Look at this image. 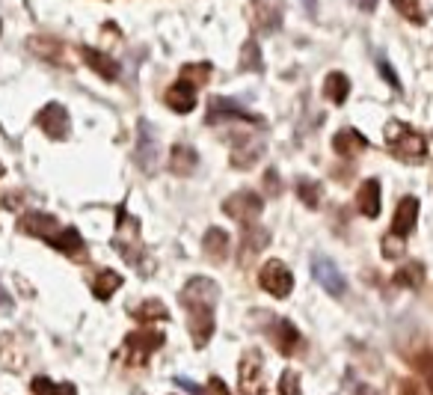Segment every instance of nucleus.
I'll return each mask as SVG.
<instances>
[{
  "label": "nucleus",
  "mask_w": 433,
  "mask_h": 395,
  "mask_svg": "<svg viewBox=\"0 0 433 395\" xmlns=\"http://www.w3.org/2000/svg\"><path fill=\"white\" fill-rule=\"evenodd\" d=\"M166 107L181 113V116H184V113H193V107H196V87L187 78L176 80L166 90Z\"/></svg>",
  "instance_id": "nucleus-12"
},
{
  "label": "nucleus",
  "mask_w": 433,
  "mask_h": 395,
  "mask_svg": "<svg viewBox=\"0 0 433 395\" xmlns=\"http://www.w3.org/2000/svg\"><path fill=\"white\" fill-rule=\"evenodd\" d=\"M157 154H161V143H157L154 125L140 119V131H137V164L146 173H154L157 169Z\"/></svg>",
  "instance_id": "nucleus-8"
},
{
  "label": "nucleus",
  "mask_w": 433,
  "mask_h": 395,
  "mask_svg": "<svg viewBox=\"0 0 433 395\" xmlns=\"http://www.w3.org/2000/svg\"><path fill=\"white\" fill-rule=\"evenodd\" d=\"M297 193H300V200L306 202L309 208H317V202H321V185H317V181L300 178L297 181Z\"/></svg>",
  "instance_id": "nucleus-28"
},
{
  "label": "nucleus",
  "mask_w": 433,
  "mask_h": 395,
  "mask_svg": "<svg viewBox=\"0 0 433 395\" xmlns=\"http://www.w3.org/2000/svg\"><path fill=\"white\" fill-rule=\"evenodd\" d=\"M0 306H6V309H12V298L6 294V288L0 286Z\"/></svg>",
  "instance_id": "nucleus-35"
},
{
  "label": "nucleus",
  "mask_w": 433,
  "mask_h": 395,
  "mask_svg": "<svg viewBox=\"0 0 433 395\" xmlns=\"http://www.w3.org/2000/svg\"><path fill=\"white\" fill-rule=\"evenodd\" d=\"M228 232L220 229V226H211V229L205 232V238H202V247H205V256L211 262H223L228 256Z\"/></svg>",
  "instance_id": "nucleus-19"
},
{
  "label": "nucleus",
  "mask_w": 433,
  "mask_h": 395,
  "mask_svg": "<svg viewBox=\"0 0 433 395\" xmlns=\"http://www.w3.org/2000/svg\"><path fill=\"white\" fill-rule=\"evenodd\" d=\"M122 288V274L113 271V267H104V271H98L95 282H92V291L98 300H110L113 294H116Z\"/></svg>",
  "instance_id": "nucleus-22"
},
{
  "label": "nucleus",
  "mask_w": 433,
  "mask_h": 395,
  "mask_svg": "<svg viewBox=\"0 0 433 395\" xmlns=\"http://www.w3.org/2000/svg\"><path fill=\"white\" fill-rule=\"evenodd\" d=\"M359 395H374V389L371 387H359Z\"/></svg>",
  "instance_id": "nucleus-38"
},
{
  "label": "nucleus",
  "mask_w": 433,
  "mask_h": 395,
  "mask_svg": "<svg viewBox=\"0 0 433 395\" xmlns=\"http://www.w3.org/2000/svg\"><path fill=\"white\" fill-rule=\"evenodd\" d=\"M134 318H140V321H164L166 318V306L161 300H149V303H142L140 309H134Z\"/></svg>",
  "instance_id": "nucleus-29"
},
{
  "label": "nucleus",
  "mask_w": 433,
  "mask_h": 395,
  "mask_svg": "<svg viewBox=\"0 0 433 395\" xmlns=\"http://www.w3.org/2000/svg\"><path fill=\"white\" fill-rule=\"evenodd\" d=\"M415 223H418V200L415 196H403L398 211H395V220H392V235L407 241L415 229Z\"/></svg>",
  "instance_id": "nucleus-13"
},
{
  "label": "nucleus",
  "mask_w": 433,
  "mask_h": 395,
  "mask_svg": "<svg viewBox=\"0 0 433 395\" xmlns=\"http://www.w3.org/2000/svg\"><path fill=\"white\" fill-rule=\"evenodd\" d=\"M60 395H78V389L71 384H60Z\"/></svg>",
  "instance_id": "nucleus-36"
},
{
  "label": "nucleus",
  "mask_w": 433,
  "mask_h": 395,
  "mask_svg": "<svg viewBox=\"0 0 433 395\" xmlns=\"http://www.w3.org/2000/svg\"><path fill=\"white\" fill-rule=\"evenodd\" d=\"M216 300H220V286L208 276L187 279V286L181 288V303L187 312H193V309H211V312H216Z\"/></svg>",
  "instance_id": "nucleus-4"
},
{
  "label": "nucleus",
  "mask_w": 433,
  "mask_h": 395,
  "mask_svg": "<svg viewBox=\"0 0 433 395\" xmlns=\"http://www.w3.org/2000/svg\"><path fill=\"white\" fill-rule=\"evenodd\" d=\"M238 392L240 395H264L267 377H264V357L262 351H247L238 363Z\"/></svg>",
  "instance_id": "nucleus-2"
},
{
  "label": "nucleus",
  "mask_w": 433,
  "mask_h": 395,
  "mask_svg": "<svg viewBox=\"0 0 433 395\" xmlns=\"http://www.w3.org/2000/svg\"><path fill=\"white\" fill-rule=\"evenodd\" d=\"M262 208H264V200L258 193H252V190H240V193H232L228 200L223 202V211L232 220H238V223H247V226H252L255 220H258V214H262Z\"/></svg>",
  "instance_id": "nucleus-6"
},
{
  "label": "nucleus",
  "mask_w": 433,
  "mask_h": 395,
  "mask_svg": "<svg viewBox=\"0 0 433 395\" xmlns=\"http://www.w3.org/2000/svg\"><path fill=\"white\" fill-rule=\"evenodd\" d=\"M161 345H164L161 333H131L128 336V342H125V357L137 369V365L146 363L152 357V351H157Z\"/></svg>",
  "instance_id": "nucleus-9"
},
{
  "label": "nucleus",
  "mask_w": 433,
  "mask_h": 395,
  "mask_svg": "<svg viewBox=\"0 0 433 395\" xmlns=\"http://www.w3.org/2000/svg\"><path fill=\"white\" fill-rule=\"evenodd\" d=\"M187 327H190V336H193V345L196 348H205L214 336V312L211 309H193L187 312Z\"/></svg>",
  "instance_id": "nucleus-14"
},
{
  "label": "nucleus",
  "mask_w": 433,
  "mask_h": 395,
  "mask_svg": "<svg viewBox=\"0 0 433 395\" xmlns=\"http://www.w3.org/2000/svg\"><path fill=\"white\" fill-rule=\"evenodd\" d=\"M273 342H276V348L282 351V354L291 357V354H297V351H300L303 336H300V330L288 318H276V321H273Z\"/></svg>",
  "instance_id": "nucleus-17"
},
{
  "label": "nucleus",
  "mask_w": 433,
  "mask_h": 395,
  "mask_svg": "<svg viewBox=\"0 0 433 395\" xmlns=\"http://www.w3.org/2000/svg\"><path fill=\"white\" fill-rule=\"evenodd\" d=\"M386 146L392 149L395 158L401 161H407V164H418V161H425V154H427V143H425V137L413 131L410 125H403L398 119H392L386 125Z\"/></svg>",
  "instance_id": "nucleus-1"
},
{
  "label": "nucleus",
  "mask_w": 433,
  "mask_h": 395,
  "mask_svg": "<svg viewBox=\"0 0 433 395\" xmlns=\"http://www.w3.org/2000/svg\"><path fill=\"white\" fill-rule=\"evenodd\" d=\"M240 68H243V72H262V68H264L262 54H258V42H255V39L243 42V48H240Z\"/></svg>",
  "instance_id": "nucleus-26"
},
{
  "label": "nucleus",
  "mask_w": 433,
  "mask_h": 395,
  "mask_svg": "<svg viewBox=\"0 0 433 395\" xmlns=\"http://www.w3.org/2000/svg\"><path fill=\"white\" fill-rule=\"evenodd\" d=\"M377 66H380V72L386 75V80H389V83H392V87H395V90H401V80H398V75H395V68H392V66H389V60H386V56H380V60H377Z\"/></svg>",
  "instance_id": "nucleus-32"
},
{
  "label": "nucleus",
  "mask_w": 433,
  "mask_h": 395,
  "mask_svg": "<svg viewBox=\"0 0 433 395\" xmlns=\"http://www.w3.org/2000/svg\"><path fill=\"white\" fill-rule=\"evenodd\" d=\"M258 286H262L267 294H273L276 300H285L294 288V274L282 259H267L258 271Z\"/></svg>",
  "instance_id": "nucleus-3"
},
{
  "label": "nucleus",
  "mask_w": 433,
  "mask_h": 395,
  "mask_svg": "<svg viewBox=\"0 0 433 395\" xmlns=\"http://www.w3.org/2000/svg\"><path fill=\"white\" fill-rule=\"evenodd\" d=\"M51 247H56L66 256H83V238L78 229H71V226H63L60 235L51 241Z\"/></svg>",
  "instance_id": "nucleus-25"
},
{
  "label": "nucleus",
  "mask_w": 433,
  "mask_h": 395,
  "mask_svg": "<svg viewBox=\"0 0 433 395\" xmlns=\"http://www.w3.org/2000/svg\"><path fill=\"white\" fill-rule=\"evenodd\" d=\"M356 205H359V211H362L365 217H371V220L380 214V208H383V188H380L377 178H368V181H362V185H359Z\"/></svg>",
  "instance_id": "nucleus-15"
},
{
  "label": "nucleus",
  "mask_w": 433,
  "mask_h": 395,
  "mask_svg": "<svg viewBox=\"0 0 433 395\" xmlns=\"http://www.w3.org/2000/svg\"><path fill=\"white\" fill-rule=\"evenodd\" d=\"M60 220H56L54 214H45V211H27V214L21 217V232L33 235V238H42V241H54L56 235H60Z\"/></svg>",
  "instance_id": "nucleus-10"
},
{
  "label": "nucleus",
  "mask_w": 433,
  "mask_h": 395,
  "mask_svg": "<svg viewBox=\"0 0 433 395\" xmlns=\"http://www.w3.org/2000/svg\"><path fill=\"white\" fill-rule=\"evenodd\" d=\"M36 125L42 128V134L51 137V140H66L68 137V128H71V116L68 110L60 104V102H51L39 110L36 116Z\"/></svg>",
  "instance_id": "nucleus-7"
},
{
  "label": "nucleus",
  "mask_w": 433,
  "mask_h": 395,
  "mask_svg": "<svg viewBox=\"0 0 433 395\" xmlns=\"http://www.w3.org/2000/svg\"><path fill=\"white\" fill-rule=\"evenodd\" d=\"M33 395H60V387L54 384L51 377H45V375H39V377H33Z\"/></svg>",
  "instance_id": "nucleus-31"
},
{
  "label": "nucleus",
  "mask_w": 433,
  "mask_h": 395,
  "mask_svg": "<svg viewBox=\"0 0 433 395\" xmlns=\"http://www.w3.org/2000/svg\"><path fill=\"white\" fill-rule=\"evenodd\" d=\"M83 60H86V66H90L92 72H98L104 80H116L119 78V63L113 60V56H107V54H101L95 48H83Z\"/></svg>",
  "instance_id": "nucleus-20"
},
{
  "label": "nucleus",
  "mask_w": 433,
  "mask_h": 395,
  "mask_svg": "<svg viewBox=\"0 0 433 395\" xmlns=\"http://www.w3.org/2000/svg\"><path fill=\"white\" fill-rule=\"evenodd\" d=\"M324 95L329 98L333 104H344L350 95V80L344 72H329L327 80H324Z\"/></svg>",
  "instance_id": "nucleus-24"
},
{
  "label": "nucleus",
  "mask_w": 433,
  "mask_h": 395,
  "mask_svg": "<svg viewBox=\"0 0 433 395\" xmlns=\"http://www.w3.org/2000/svg\"><path fill=\"white\" fill-rule=\"evenodd\" d=\"M252 24L264 33H276L282 24V0H252Z\"/></svg>",
  "instance_id": "nucleus-11"
},
{
  "label": "nucleus",
  "mask_w": 433,
  "mask_h": 395,
  "mask_svg": "<svg viewBox=\"0 0 433 395\" xmlns=\"http://www.w3.org/2000/svg\"><path fill=\"white\" fill-rule=\"evenodd\" d=\"M262 152H264L262 140H258V137H250L247 143L235 146V152H232V164H235V166H240V169H250V166H255V164H258V158H262Z\"/></svg>",
  "instance_id": "nucleus-23"
},
{
  "label": "nucleus",
  "mask_w": 433,
  "mask_h": 395,
  "mask_svg": "<svg viewBox=\"0 0 433 395\" xmlns=\"http://www.w3.org/2000/svg\"><path fill=\"white\" fill-rule=\"evenodd\" d=\"M333 149L341 154V158H353V154H362L368 149V140H365V134L350 128V125H344V128H339L336 137H333Z\"/></svg>",
  "instance_id": "nucleus-16"
},
{
  "label": "nucleus",
  "mask_w": 433,
  "mask_h": 395,
  "mask_svg": "<svg viewBox=\"0 0 433 395\" xmlns=\"http://www.w3.org/2000/svg\"><path fill=\"white\" fill-rule=\"evenodd\" d=\"M279 395H303V389H300V375L294 369H285L279 375Z\"/></svg>",
  "instance_id": "nucleus-30"
},
{
  "label": "nucleus",
  "mask_w": 433,
  "mask_h": 395,
  "mask_svg": "<svg viewBox=\"0 0 433 395\" xmlns=\"http://www.w3.org/2000/svg\"><path fill=\"white\" fill-rule=\"evenodd\" d=\"M312 276L317 279V286L324 291H329L333 298H344V291H348V279L339 271V265L333 259L321 256V253H315L312 256Z\"/></svg>",
  "instance_id": "nucleus-5"
},
{
  "label": "nucleus",
  "mask_w": 433,
  "mask_h": 395,
  "mask_svg": "<svg viewBox=\"0 0 433 395\" xmlns=\"http://www.w3.org/2000/svg\"><path fill=\"white\" fill-rule=\"evenodd\" d=\"M353 6H359L362 12H374V6H377V0H350Z\"/></svg>",
  "instance_id": "nucleus-34"
},
{
  "label": "nucleus",
  "mask_w": 433,
  "mask_h": 395,
  "mask_svg": "<svg viewBox=\"0 0 433 395\" xmlns=\"http://www.w3.org/2000/svg\"><path fill=\"white\" fill-rule=\"evenodd\" d=\"M208 119H250V122H258L252 113H247L240 104L235 102H228V98H211V113H208Z\"/></svg>",
  "instance_id": "nucleus-21"
},
{
  "label": "nucleus",
  "mask_w": 433,
  "mask_h": 395,
  "mask_svg": "<svg viewBox=\"0 0 433 395\" xmlns=\"http://www.w3.org/2000/svg\"><path fill=\"white\" fill-rule=\"evenodd\" d=\"M196 164H199L196 149L184 146V143H178V146H172V149H169V173H172V176H178V178L193 176Z\"/></svg>",
  "instance_id": "nucleus-18"
},
{
  "label": "nucleus",
  "mask_w": 433,
  "mask_h": 395,
  "mask_svg": "<svg viewBox=\"0 0 433 395\" xmlns=\"http://www.w3.org/2000/svg\"><path fill=\"white\" fill-rule=\"evenodd\" d=\"M422 265L413 262V265H403L401 271L395 274V286H407V288H415L418 282H422Z\"/></svg>",
  "instance_id": "nucleus-27"
},
{
  "label": "nucleus",
  "mask_w": 433,
  "mask_h": 395,
  "mask_svg": "<svg viewBox=\"0 0 433 395\" xmlns=\"http://www.w3.org/2000/svg\"><path fill=\"white\" fill-rule=\"evenodd\" d=\"M0 176H6V169H4V164H0Z\"/></svg>",
  "instance_id": "nucleus-39"
},
{
  "label": "nucleus",
  "mask_w": 433,
  "mask_h": 395,
  "mask_svg": "<svg viewBox=\"0 0 433 395\" xmlns=\"http://www.w3.org/2000/svg\"><path fill=\"white\" fill-rule=\"evenodd\" d=\"M303 6H306L309 12H315L317 9V0H303Z\"/></svg>",
  "instance_id": "nucleus-37"
},
{
  "label": "nucleus",
  "mask_w": 433,
  "mask_h": 395,
  "mask_svg": "<svg viewBox=\"0 0 433 395\" xmlns=\"http://www.w3.org/2000/svg\"><path fill=\"white\" fill-rule=\"evenodd\" d=\"M422 375H425V380H427V392L433 395V357H425V360H422Z\"/></svg>",
  "instance_id": "nucleus-33"
}]
</instances>
